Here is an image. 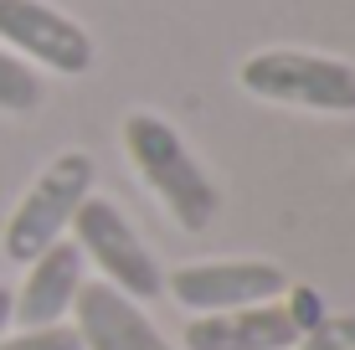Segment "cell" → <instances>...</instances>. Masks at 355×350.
Segmentation results:
<instances>
[{"instance_id": "8fae6325", "label": "cell", "mask_w": 355, "mask_h": 350, "mask_svg": "<svg viewBox=\"0 0 355 350\" xmlns=\"http://www.w3.org/2000/svg\"><path fill=\"white\" fill-rule=\"evenodd\" d=\"M0 350H83V340H78V330H67V324H42V330L0 335Z\"/></svg>"}, {"instance_id": "52a82bcc", "label": "cell", "mask_w": 355, "mask_h": 350, "mask_svg": "<svg viewBox=\"0 0 355 350\" xmlns=\"http://www.w3.org/2000/svg\"><path fill=\"white\" fill-rule=\"evenodd\" d=\"M72 315H78L72 330H78L83 350H175L129 294H119L103 279H83Z\"/></svg>"}, {"instance_id": "7c38bea8", "label": "cell", "mask_w": 355, "mask_h": 350, "mask_svg": "<svg viewBox=\"0 0 355 350\" xmlns=\"http://www.w3.org/2000/svg\"><path fill=\"white\" fill-rule=\"evenodd\" d=\"M293 350H355V320L350 315H329L324 324H314L309 335H299V345Z\"/></svg>"}, {"instance_id": "5b68a950", "label": "cell", "mask_w": 355, "mask_h": 350, "mask_svg": "<svg viewBox=\"0 0 355 350\" xmlns=\"http://www.w3.org/2000/svg\"><path fill=\"white\" fill-rule=\"evenodd\" d=\"M0 42L31 67H46L57 78L93 72V36L46 0H0Z\"/></svg>"}, {"instance_id": "5bb4252c", "label": "cell", "mask_w": 355, "mask_h": 350, "mask_svg": "<svg viewBox=\"0 0 355 350\" xmlns=\"http://www.w3.org/2000/svg\"><path fill=\"white\" fill-rule=\"evenodd\" d=\"M6 330H10V288L0 283V335H6Z\"/></svg>"}, {"instance_id": "7a4b0ae2", "label": "cell", "mask_w": 355, "mask_h": 350, "mask_svg": "<svg viewBox=\"0 0 355 350\" xmlns=\"http://www.w3.org/2000/svg\"><path fill=\"white\" fill-rule=\"evenodd\" d=\"M237 82L263 103L309 108V114H355V67L340 57L268 46L237 67Z\"/></svg>"}, {"instance_id": "30bf717a", "label": "cell", "mask_w": 355, "mask_h": 350, "mask_svg": "<svg viewBox=\"0 0 355 350\" xmlns=\"http://www.w3.org/2000/svg\"><path fill=\"white\" fill-rule=\"evenodd\" d=\"M42 72L21 62L10 46H0V114H31L42 103Z\"/></svg>"}, {"instance_id": "6da1fadb", "label": "cell", "mask_w": 355, "mask_h": 350, "mask_svg": "<svg viewBox=\"0 0 355 350\" xmlns=\"http://www.w3.org/2000/svg\"><path fill=\"white\" fill-rule=\"evenodd\" d=\"M119 134H124L129 165L155 191V201L170 211V222L180 232H206L216 222V211H222V191L201 170V160L180 139V129L165 114H155V108H129Z\"/></svg>"}, {"instance_id": "9c48e42d", "label": "cell", "mask_w": 355, "mask_h": 350, "mask_svg": "<svg viewBox=\"0 0 355 350\" xmlns=\"http://www.w3.org/2000/svg\"><path fill=\"white\" fill-rule=\"evenodd\" d=\"M186 350H293L299 330H293L288 309L278 304H248L227 309V315H196L186 324Z\"/></svg>"}, {"instance_id": "277c9868", "label": "cell", "mask_w": 355, "mask_h": 350, "mask_svg": "<svg viewBox=\"0 0 355 350\" xmlns=\"http://www.w3.org/2000/svg\"><path fill=\"white\" fill-rule=\"evenodd\" d=\"M67 232H72V247L103 273V283H114L119 294L134 299V304L165 294V273H160V263H155V252L139 243V232L129 227V216L108 196L83 201Z\"/></svg>"}, {"instance_id": "3957f363", "label": "cell", "mask_w": 355, "mask_h": 350, "mask_svg": "<svg viewBox=\"0 0 355 350\" xmlns=\"http://www.w3.org/2000/svg\"><path fill=\"white\" fill-rule=\"evenodd\" d=\"M93 160L83 150H62L46 160V170L26 186V196L16 201V211L6 216V258L10 263H31L36 252H46L52 243H62V232L72 227L78 207L93 196Z\"/></svg>"}, {"instance_id": "ba28073f", "label": "cell", "mask_w": 355, "mask_h": 350, "mask_svg": "<svg viewBox=\"0 0 355 350\" xmlns=\"http://www.w3.org/2000/svg\"><path fill=\"white\" fill-rule=\"evenodd\" d=\"M78 288H83V252L72 243H52L26 263V283L10 294V324H21V330L62 324Z\"/></svg>"}, {"instance_id": "4fadbf2b", "label": "cell", "mask_w": 355, "mask_h": 350, "mask_svg": "<svg viewBox=\"0 0 355 350\" xmlns=\"http://www.w3.org/2000/svg\"><path fill=\"white\" fill-rule=\"evenodd\" d=\"M284 309H288V320H293V330H299V335H309L314 324H324V320H329V315H324V299H320V288H293Z\"/></svg>"}, {"instance_id": "8992f818", "label": "cell", "mask_w": 355, "mask_h": 350, "mask_svg": "<svg viewBox=\"0 0 355 350\" xmlns=\"http://www.w3.org/2000/svg\"><path fill=\"white\" fill-rule=\"evenodd\" d=\"M170 299L191 315H227L248 304H273L288 294V273L263 258H227V263H186L170 273Z\"/></svg>"}]
</instances>
